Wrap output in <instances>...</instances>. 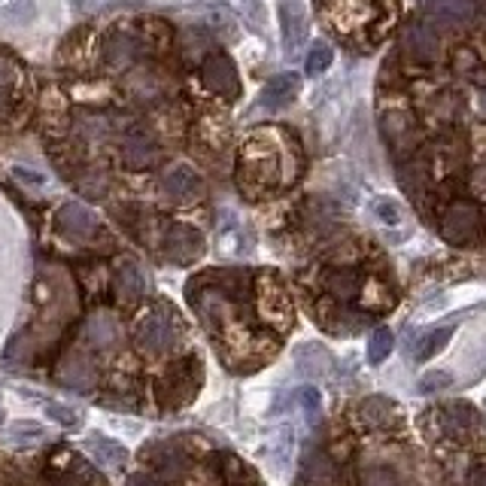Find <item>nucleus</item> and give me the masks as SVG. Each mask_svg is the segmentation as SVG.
I'll return each mask as SVG.
<instances>
[{"instance_id": "nucleus-20", "label": "nucleus", "mask_w": 486, "mask_h": 486, "mask_svg": "<svg viewBox=\"0 0 486 486\" xmlns=\"http://www.w3.org/2000/svg\"><path fill=\"white\" fill-rule=\"evenodd\" d=\"M280 24H283V43L286 49H295L304 40V13L295 0H283L280 4Z\"/></svg>"}, {"instance_id": "nucleus-14", "label": "nucleus", "mask_w": 486, "mask_h": 486, "mask_svg": "<svg viewBox=\"0 0 486 486\" xmlns=\"http://www.w3.org/2000/svg\"><path fill=\"white\" fill-rule=\"evenodd\" d=\"M58 380H61L67 389L89 392L95 387V365H91L82 353H70L61 365H58Z\"/></svg>"}, {"instance_id": "nucleus-11", "label": "nucleus", "mask_w": 486, "mask_h": 486, "mask_svg": "<svg viewBox=\"0 0 486 486\" xmlns=\"http://www.w3.org/2000/svg\"><path fill=\"white\" fill-rule=\"evenodd\" d=\"M401 52H405L414 64H435L441 58V40L429 24L410 22L401 31Z\"/></svg>"}, {"instance_id": "nucleus-7", "label": "nucleus", "mask_w": 486, "mask_h": 486, "mask_svg": "<svg viewBox=\"0 0 486 486\" xmlns=\"http://www.w3.org/2000/svg\"><path fill=\"white\" fill-rule=\"evenodd\" d=\"M481 234V210L474 204H453L441 216V238L453 247H468Z\"/></svg>"}, {"instance_id": "nucleus-31", "label": "nucleus", "mask_w": 486, "mask_h": 486, "mask_svg": "<svg viewBox=\"0 0 486 486\" xmlns=\"http://www.w3.org/2000/svg\"><path fill=\"white\" fill-rule=\"evenodd\" d=\"M46 414H49V416H55V420L61 423V425H77V420H79V416L73 414L70 407L58 405V401H49V405H46Z\"/></svg>"}, {"instance_id": "nucleus-30", "label": "nucleus", "mask_w": 486, "mask_h": 486, "mask_svg": "<svg viewBox=\"0 0 486 486\" xmlns=\"http://www.w3.org/2000/svg\"><path fill=\"white\" fill-rule=\"evenodd\" d=\"M298 405L307 410V416H316L320 414V407H322V396H320V389L316 387H301L298 392Z\"/></svg>"}, {"instance_id": "nucleus-18", "label": "nucleus", "mask_w": 486, "mask_h": 486, "mask_svg": "<svg viewBox=\"0 0 486 486\" xmlns=\"http://www.w3.org/2000/svg\"><path fill=\"white\" fill-rule=\"evenodd\" d=\"M144 456L153 459L155 472L162 474V477H180V474H186V468H189L186 453L177 450V447H171V444H158V447L146 450Z\"/></svg>"}, {"instance_id": "nucleus-3", "label": "nucleus", "mask_w": 486, "mask_h": 486, "mask_svg": "<svg viewBox=\"0 0 486 486\" xmlns=\"http://www.w3.org/2000/svg\"><path fill=\"white\" fill-rule=\"evenodd\" d=\"M134 343L144 356H164L177 343V322L167 307H153L134 325Z\"/></svg>"}, {"instance_id": "nucleus-24", "label": "nucleus", "mask_w": 486, "mask_h": 486, "mask_svg": "<svg viewBox=\"0 0 486 486\" xmlns=\"http://www.w3.org/2000/svg\"><path fill=\"white\" fill-rule=\"evenodd\" d=\"M329 292L334 298H341V301H350V298H356L359 292H362V276H359L356 271H338V274H332L329 276Z\"/></svg>"}, {"instance_id": "nucleus-17", "label": "nucleus", "mask_w": 486, "mask_h": 486, "mask_svg": "<svg viewBox=\"0 0 486 486\" xmlns=\"http://www.w3.org/2000/svg\"><path fill=\"white\" fill-rule=\"evenodd\" d=\"M356 416L362 420V425H368V429H387V425L396 423V405L383 396H371L359 405Z\"/></svg>"}, {"instance_id": "nucleus-6", "label": "nucleus", "mask_w": 486, "mask_h": 486, "mask_svg": "<svg viewBox=\"0 0 486 486\" xmlns=\"http://www.w3.org/2000/svg\"><path fill=\"white\" fill-rule=\"evenodd\" d=\"M158 189L171 204H195L204 195V180L192 164H171L158 180Z\"/></svg>"}, {"instance_id": "nucleus-38", "label": "nucleus", "mask_w": 486, "mask_h": 486, "mask_svg": "<svg viewBox=\"0 0 486 486\" xmlns=\"http://www.w3.org/2000/svg\"><path fill=\"white\" fill-rule=\"evenodd\" d=\"M37 486H58V483H37Z\"/></svg>"}, {"instance_id": "nucleus-1", "label": "nucleus", "mask_w": 486, "mask_h": 486, "mask_svg": "<svg viewBox=\"0 0 486 486\" xmlns=\"http://www.w3.org/2000/svg\"><path fill=\"white\" fill-rule=\"evenodd\" d=\"M31 107H33V82L28 64L10 46H0V131L22 128Z\"/></svg>"}, {"instance_id": "nucleus-36", "label": "nucleus", "mask_w": 486, "mask_h": 486, "mask_svg": "<svg viewBox=\"0 0 486 486\" xmlns=\"http://www.w3.org/2000/svg\"><path fill=\"white\" fill-rule=\"evenodd\" d=\"M477 186H481V189L486 192V167H483L481 173H477Z\"/></svg>"}, {"instance_id": "nucleus-35", "label": "nucleus", "mask_w": 486, "mask_h": 486, "mask_svg": "<svg viewBox=\"0 0 486 486\" xmlns=\"http://www.w3.org/2000/svg\"><path fill=\"white\" fill-rule=\"evenodd\" d=\"M465 486H486V468H474V472L468 474Z\"/></svg>"}, {"instance_id": "nucleus-9", "label": "nucleus", "mask_w": 486, "mask_h": 486, "mask_svg": "<svg viewBox=\"0 0 486 486\" xmlns=\"http://www.w3.org/2000/svg\"><path fill=\"white\" fill-rule=\"evenodd\" d=\"M55 225H58V231H61L64 238L79 240V243L95 240L98 231H100L98 216L91 213L86 204H79V201H64V204L58 207V213H55Z\"/></svg>"}, {"instance_id": "nucleus-29", "label": "nucleus", "mask_w": 486, "mask_h": 486, "mask_svg": "<svg viewBox=\"0 0 486 486\" xmlns=\"http://www.w3.org/2000/svg\"><path fill=\"white\" fill-rule=\"evenodd\" d=\"M362 486H398V477L389 468H365Z\"/></svg>"}, {"instance_id": "nucleus-22", "label": "nucleus", "mask_w": 486, "mask_h": 486, "mask_svg": "<svg viewBox=\"0 0 486 486\" xmlns=\"http://www.w3.org/2000/svg\"><path fill=\"white\" fill-rule=\"evenodd\" d=\"M444 416V429L450 435H465L474 429V407L463 405V401H456V405H447L441 410Z\"/></svg>"}, {"instance_id": "nucleus-32", "label": "nucleus", "mask_w": 486, "mask_h": 486, "mask_svg": "<svg viewBox=\"0 0 486 486\" xmlns=\"http://www.w3.org/2000/svg\"><path fill=\"white\" fill-rule=\"evenodd\" d=\"M377 216H380V220L387 222V225H396L401 220V210H398L396 204H392V201H380V204H377Z\"/></svg>"}, {"instance_id": "nucleus-13", "label": "nucleus", "mask_w": 486, "mask_h": 486, "mask_svg": "<svg viewBox=\"0 0 486 486\" xmlns=\"http://www.w3.org/2000/svg\"><path fill=\"white\" fill-rule=\"evenodd\" d=\"M474 0H425V15L441 28L459 31L474 22Z\"/></svg>"}, {"instance_id": "nucleus-16", "label": "nucleus", "mask_w": 486, "mask_h": 486, "mask_svg": "<svg viewBox=\"0 0 486 486\" xmlns=\"http://www.w3.org/2000/svg\"><path fill=\"white\" fill-rule=\"evenodd\" d=\"M298 89H301L298 73H280V77H274L265 86L262 107H267V110H280V107L292 104V98H298Z\"/></svg>"}, {"instance_id": "nucleus-12", "label": "nucleus", "mask_w": 486, "mask_h": 486, "mask_svg": "<svg viewBox=\"0 0 486 486\" xmlns=\"http://www.w3.org/2000/svg\"><path fill=\"white\" fill-rule=\"evenodd\" d=\"M82 338L95 350H113L122 341V322L113 310H95L82 325Z\"/></svg>"}, {"instance_id": "nucleus-27", "label": "nucleus", "mask_w": 486, "mask_h": 486, "mask_svg": "<svg viewBox=\"0 0 486 486\" xmlns=\"http://www.w3.org/2000/svg\"><path fill=\"white\" fill-rule=\"evenodd\" d=\"M447 387H453V374L450 371H425L420 377V392L423 396H435V392H444Z\"/></svg>"}, {"instance_id": "nucleus-23", "label": "nucleus", "mask_w": 486, "mask_h": 486, "mask_svg": "<svg viewBox=\"0 0 486 486\" xmlns=\"http://www.w3.org/2000/svg\"><path fill=\"white\" fill-rule=\"evenodd\" d=\"M456 325H447V329H432L425 332L420 343H416V362H429L432 356H438L444 347L450 343V338H453Z\"/></svg>"}, {"instance_id": "nucleus-26", "label": "nucleus", "mask_w": 486, "mask_h": 486, "mask_svg": "<svg viewBox=\"0 0 486 486\" xmlns=\"http://www.w3.org/2000/svg\"><path fill=\"white\" fill-rule=\"evenodd\" d=\"M389 353H392V332L380 325V329L371 332V341H368V362L380 365V362H387Z\"/></svg>"}, {"instance_id": "nucleus-34", "label": "nucleus", "mask_w": 486, "mask_h": 486, "mask_svg": "<svg viewBox=\"0 0 486 486\" xmlns=\"http://www.w3.org/2000/svg\"><path fill=\"white\" fill-rule=\"evenodd\" d=\"M73 486H107V483H104V481H98V477L91 474V472H82V474L77 477V481H73Z\"/></svg>"}, {"instance_id": "nucleus-25", "label": "nucleus", "mask_w": 486, "mask_h": 486, "mask_svg": "<svg viewBox=\"0 0 486 486\" xmlns=\"http://www.w3.org/2000/svg\"><path fill=\"white\" fill-rule=\"evenodd\" d=\"M91 453L98 456V463L104 468H122L125 459H128L122 444H116L110 438H91Z\"/></svg>"}, {"instance_id": "nucleus-2", "label": "nucleus", "mask_w": 486, "mask_h": 486, "mask_svg": "<svg viewBox=\"0 0 486 486\" xmlns=\"http://www.w3.org/2000/svg\"><path fill=\"white\" fill-rule=\"evenodd\" d=\"M280 131H258L247 140L240 153V182L249 192H267L280 182L283 173V149L276 146Z\"/></svg>"}, {"instance_id": "nucleus-5", "label": "nucleus", "mask_w": 486, "mask_h": 486, "mask_svg": "<svg viewBox=\"0 0 486 486\" xmlns=\"http://www.w3.org/2000/svg\"><path fill=\"white\" fill-rule=\"evenodd\" d=\"M325 15H329L332 28L338 31L341 37H353L356 31H362L374 22L377 4L374 0H329Z\"/></svg>"}, {"instance_id": "nucleus-19", "label": "nucleus", "mask_w": 486, "mask_h": 486, "mask_svg": "<svg viewBox=\"0 0 486 486\" xmlns=\"http://www.w3.org/2000/svg\"><path fill=\"white\" fill-rule=\"evenodd\" d=\"M338 477V468L325 453H310L301 465V483L304 486H332Z\"/></svg>"}, {"instance_id": "nucleus-15", "label": "nucleus", "mask_w": 486, "mask_h": 486, "mask_svg": "<svg viewBox=\"0 0 486 486\" xmlns=\"http://www.w3.org/2000/svg\"><path fill=\"white\" fill-rule=\"evenodd\" d=\"M113 292L119 301H140L146 295V276L134 262H122L113 274Z\"/></svg>"}, {"instance_id": "nucleus-21", "label": "nucleus", "mask_w": 486, "mask_h": 486, "mask_svg": "<svg viewBox=\"0 0 486 486\" xmlns=\"http://www.w3.org/2000/svg\"><path fill=\"white\" fill-rule=\"evenodd\" d=\"M383 134L396 149H405L414 137V119L407 113H387L383 116Z\"/></svg>"}, {"instance_id": "nucleus-8", "label": "nucleus", "mask_w": 486, "mask_h": 486, "mask_svg": "<svg viewBox=\"0 0 486 486\" xmlns=\"http://www.w3.org/2000/svg\"><path fill=\"white\" fill-rule=\"evenodd\" d=\"M201 79H204L207 91L220 95L225 100H234L240 95V79H238V67L225 52H213L204 58L201 64Z\"/></svg>"}, {"instance_id": "nucleus-10", "label": "nucleus", "mask_w": 486, "mask_h": 486, "mask_svg": "<svg viewBox=\"0 0 486 486\" xmlns=\"http://www.w3.org/2000/svg\"><path fill=\"white\" fill-rule=\"evenodd\" d=\"M162 249L173 265H192L201 253H204V238H201V231L192 229V225L173 222V225H167Z\"/></svg>"}, {"instance_id": "nucleus-4", "label": "nucleus", "mask_w": 486, "mask_h": 486, "mask_svg": "<svg viewBox=\"0 0 486 486\" xmlns=\"http://www.w3.org/2000/svg\"><path fill=\"white\" fill-rule=\"evenodd\" d=\"M119 162L125 171H134V173L153 171V167L162 162V146H158L155 134L140 128V125L125 128L119 140Z\"/></svg>"}, {"instance_id": "nucleus-33", "label": "nucleus", "mask_w": 486, "mask_h": 486, "mask_svg": "<svg viewBox=\"0 0 486 486\" xmlns=\"http://www.w3.org/2000/svg\"><path fill=\"white\" fill-rule=\"evenodd\" d=\"M128 486H158V481H155L153 474L137 472V474H131V477H128Z\"/></svg>"}, {"instance_id": "nucleus-28", "label": "nucleus", "mask_w": 486, "mask_h": 486, "mask_svg": "<svg viewBox=\"0 0 486 486\" xmlns=\"http://www.w3.org/2000/svg\"><path fill=\"white\" fill-rule=\"evenodd\" d=\"M332 46L329 43H316L313 49H310V58H307V73L310 77H320L322 70H329V64H332Z\"/></svg>"}, {"instance_id": "nucleus-37", "label": "nucleus", "mask_w": 486, "mask_h": 486, "mask_svg": "<svg viewBox=\"0 0 486 486\" xmlns=\"http://www.w3.org/2000/svg\"><path fill=\"white\" fill-rule=\"evenodd\" d=\"M481 110H483V116H486V89L481 91Z\"/></svg>"}]
</instances>
